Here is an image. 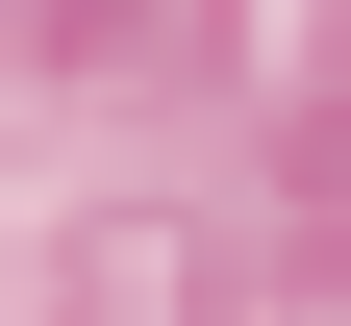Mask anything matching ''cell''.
<instances>
[{"instance_id":"obj_1","label":"cell","mask_w":351,"mask_h":326,"mask_svg":"<svg viewBox=\"0 0 351 326\" xmlns=\"http://www.w3.org/2000/svg\"><path fill=\"white\" fill-rule=\"evenodd\" d=\"M0 25H25V51H151L176 0H0Z\"/></svg>"}]
</instances>
